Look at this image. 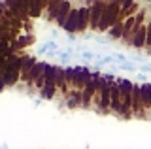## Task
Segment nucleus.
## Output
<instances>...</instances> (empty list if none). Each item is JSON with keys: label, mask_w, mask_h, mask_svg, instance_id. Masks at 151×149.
Returning <instances> with one entry per match:
<instances>
[{"label": "nucleus", "mask_w": 151, "mask_h": 149, "mask_svg": "<svg viewBox=\"0 0 151 149\" xmlns=\"http://www.w3.org/2000/svg\"><path fill=\"white\" fill-rule=\"evenodd\" d=\"M121 8H123V0H111V2H108V8L100 19L98 32H110L115 27V23L121 19Z\"/></svg>", "instance_id": "nucleus-1"}, {"label": "nucleus", "mask_w": 151, "mask_h": 149, "mask_svg": "<svg viewBox=\"0 0 151 149\" xmlns=\"http://www.w3.org/2000/svg\"><path fill=\"white\" fill-rule=\"evenodd\" d=\"M93 66H76V77H74V85L72 89L83 91L87 87V83L93 80V74L94 70H91Z\"/></svg>", "instance_id": "nucleus-2"}, {"label": "nucleus", "mask_w": 151, "mask_h": 149, "mask_svg": "<svg viewBox=\"0 0 151 149\" xmlns=\"http://www.w3.org/2000/svg\"><path fill=\"white\" fill-rule=\"evenodd\" d=\"M108 8V0H94L91 6V30H98L100 19Z\"/></svg>", "instance_id": "nucleus-3"}, {"label": "nucleus", "mask_w": 151, "mask_h": 149, "mask_svg": "<svg viewBox=\"0 0 151 149\" xmlns=\"http://www.w3.org/2000/svg\"><path fill=\"white\" fill-rule=\"evenodd\" d=\"M78 25H79V10L72 8L68 19H66V25H64V32L66 34H78Z\"/></svg>", "instance_id": "nucleus-4"}, {"label": "nucleus", "mask_w": 151, "mask_h": 149, "mask_svg": "<svg viewBox=\"0 0 151 149\" xmlns=\"http://www.w3.org/2000/svg\"><path fill=\"white\" fill-rule=\"evenodd\" d=\"M36 57L34 55H25V60H23V68H21V81L23 83H28V77H30V72H32V68L36 66Z\"/></svg>", "instance_id": "nucleus-5"}, {"label": "nucleus", "mask_w": 151, "mask_h": 149, "mask_svg": "<svg viewBox=\"0 0 151 149\" xmlns=\"http://www.w3.org/2000/svg\"><path fill=\"white\" fill-rule=\"evenodd\" d=\"M47 8V0H28V17L38 19Z\"/></svg>", "instance_id": "nucleus-6"}, {"label": "nucleus", "mask_w": 151, "mask_h": 149, "mask_svg": "<svg viewBox=\"0 0 151 149\" xmlns=\"http://www.w3.org/2000/svg\"><path fill=\"white\" fill-rule=\"evenodd\" d=\"M145 42H147V25H144L134 36H132V40H130L129 45H130V47H134V49H144L145 47Z\"/></svg>", "instance_id": "nucleus-7"}, {"label": "nucleus", "mask_w": 151, "mask_h": 149, "mask_svg": "<svg viewBox=\"0 0 151 149\" xmlns=\"http://www.w3.org/2000/svg\"><path fill=\"white\" fill-rule=\"evenodd\" d=\"M81 106H83V91L72 89L66 96V108L76 110V108H81Z\"/></svg>", "instance_id": "nucleus-8"}, {"label": "nucleus", "mask_w": 151, "mask_h": 149, "mask_svg": "<svg viewBox=\"0 0 151 149\" xmlns=\"http://www.w3.org/2000/svg\"><path fill=\"white\" fill-rule=\"evenodd\" d=\"M142 4L140 2H134V0H123V8H121V19L125 21L127 17L130 15H136L140 10H142Z\"/></svg>", "instance_id": "nucleus-9"}, {"label": "nucleus", "mask_w": 151, "mask_h": 149, "mask_svg": "<svg viewBox=\"0 0 151 149\" xmlns=\"http://www.w3.org/2000/svg\"><path fill=\"white\" fill-rule=\"evenodd\" d=\"M72 2L70 0H63V4H60V11H59V17H57V21H55V25L57 27H60V29H64V25H66V19H68V15H70V11H72Z\"/></svg>", "instance_id": "nucleus-10"}, {"label": "nucleus", "mask_w": 151, "mask_h": 149, "mask_svg": "<svg viewBox=\"0 0 151 149\" xmlns=\"http://www.w3.org/2000/svg\"><path fill=\"white\" fill-rule=\"evenodd\" d=\"M47 66H49V62H45V60H38L36 66L32 68V72H30V77H28V85H34L38 77H42V76L45 74Z\"/></svg>", "instance_id": "nucleus-11"}, {"label": "nucleus", "mask_w": 151, "mask_h": 149, "mask_svg": "<svg viewBox=\"0 0 151 149\" xmlns=\"http://www.w3.org/2000/svg\"><path fill=\"white\" fill-rule=\"evenodd\" d=\"M60 4H63V0H47V21L55 23L57 17H59V11H60Z\"/></svg>", "instance_id": "nucleus-12"}, {"label": "nucleus", "mask_w": 151, "mask_h": 149, "mask_svg": "<svg viewBox=\"0 0 151 149\" xmlns=\"http://www.w3.org/2000/svg\"><path fill=\"white\" fill-rule=\"evenodd\" d=\"M142 104L145 110H151V83H142Z\"/></svg>", "instance_id": "nucleus-13"}, {"label": "nucleus", "mask_w": 151, "mask_h": 149, "mask_svg": "<svg viewBox=\"0 0 151 149\" xmlns=\"http://www.w3.org/2000/svg\"><path fill=\"white\" fill-rule=\"evenodd\" d=\"M123 27H125V21L119 19L115 23V27L108 32V34H110V40H123Z\"/></svg>", "instance_id": "nucleus-14"}, {"label": "nucleus", "mask_w": 151, "mask_h": 149, "mask_svg": "<svg viewBox=\"0 0 151 149\" xmlns=\"http://www.w3.org/2000/svg\"><path fill=\"white\" fill-rule=\"evenodd\" d=\"M4 83H6V87H13L17 81H21V74L19 72H4Z\"/></svg>", "instance_id": "nucleus-15"}, {"label": "nucleus", "mask_w": 151, "mask_h": 149, "mask_svg": "<svg viewBox=\"0 0 151 149\" xmlns=\"http://www.w3.org/2000/svg\"><path fill=\"white\" fill-rule=\"evenodd\" d=\"M57 91H59V89H57L55 85H51V87H44V89L40 91V96H42L44 100H53V98H55V95H57Z\"/></svg>", "instance_id": "nucleus-16"}, {"label": "nucleus", "mask_w": 151, "mask_h": 149, "mask_svg": "<svg viewBox=\"0 0 151 149\" xmlns=\"http://www.w3.org/2000/svg\"><path fill=\"white\" fill-rule=\"evenodd\" d=\"M64 76H66V83L72 89L74 85V77H76V66H64Z\"/></svg>", "instance_id": "nucleus-17"}, {"label": "nucleus", "mask_w": 151, "mask_h": 149, "mask_svg": "<svg viewBox=\"0 0 151 149\" xmlns=\"http://www.w3.org/2000/svg\"><path fill=\"white\" fill-rule=\"evenodd\" d=\"M117 68L127 70V72H136V70H138V66H136L134 62H130V60H127V62H123V64H117Z\"/></svg>", "instance_id": "nucleus-18"}, {"label": "nucleus", "mask_w": 151, "mask_h": 149, "mask_svg": "<svg viewBox=\"0 0 151 149\" xmlns=\"http://www.w3.org/2000/svg\"><path fill=\"white\" fill-rule=\"evenodd\" d=\"M81 57H83L85 60H93V59H94V53H93L91 49H83V51H81Z\"/></svg>", "instance_id": "nucleus-19"}, {"label": "nucleus", "mask_w": 151, "mask_h": 149, "mask_svg": "<svg viewBox=\"0 0 151 149\" xmlns=\"http://www.w3.org/2000/svg\"><path fill=\"white\" fill-rule=\"evenodd\" d=\"M138 80H140V81H144V83H149V81H147V76H145V74H138Z\"/></svg>", "instance_id": "nucleus-20"}, {"label": "nucleus", "mask_w": 151, "mask_h": 149, "mask_svg": "<svg viewBox=\"0 0 151 149\" xmlns=\"http://www.w3.org/2000/svg\"><path fill=\"white\" fill-rule=\"evenodd\" d=\"M96 40V44H100V45H106L108 44V40H104V38H94Z\"/></svg>", "instance_id": "nucleus-21"}, {"label": "nucleus", "mask_w": 151, "mask_h": 149, "mask_svg": "<svg viewBox=\"0 0 151 149\" xmlns=\"http://www.w3.org/2000/svg\"><path fill=\"white\" fill-rule=\"evenodd\" d=\"M4 89H6V83H4V80H0V92H2Z\"/></svg>", "instance_id": "nucleus-22"}, {"label": "nucleus", "mask_w": 151, "mask_h": 149, "mask_svg": "<svg viewBox=\"0 0 151 149\" xmlns=\"http://www.w3.org/2000/svg\"><path fill=\"white\" fill-rule=\"evenodd\" d=\"M68 42H76V34H68Z\"/></svg>", "instance_id": "nucleus-23"}]
</instances>
